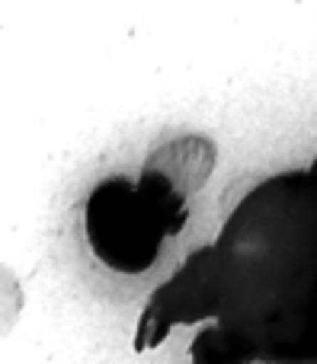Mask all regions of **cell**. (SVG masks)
Segmentation results:
<instances>
[{"mask_svg":"<svg viewBox=\"0 0 317 364\" xmlns=\"http://www.w3.org/2000/svg\"><path fill=\"white\" fill-rule=\"evenodd\" d=\"M218 329L244 361L317 364V173L254 186L212 243Z\"/></svg>","mask_w":317,"mask_h":364,"instance_id":"6da1fadb","label":"cell"},{"mask_svg":"<svg viewBox=\"0 0 317 364\" xmlns=\"http://www.w3.org/2000/svg\"><path fill=\"white\" fill-rule=\"evenodd\" d=\"M87 240L93 256L113 272L138 275L160 256L167 237H177L189 214H177L128 179H103L87 198Z\"/></svg>","mask_w":317,"mask_h":364,"instance_id":"7a4b0ae2","label":"cell"},{"mask_svg":"<svg viewBox=\"0 0 317 364\" xmlns=\"http://www.w3.org/2000/svg\"><path fill=\"white\" fill-rule=\"evenodd\" d=\"M209 316H215V269H212V246H202L180 265V272L170 282L160 284L151 294L138 320L135 348L138 352L154 348L170 333V326L199 323Z\"/></svg>","mask_w":317,"mask_h":364,"instance_id":"3957f363","label":"cell"},{"mask_svg":"<svg viewBox=\"0 0 317 364\" xmlns=\"http://www.w3.org/2000/svg\"><path fill=\"white\" fill-rule=\"evenodd\" d=\"M218 164V147L205 134H180L157 144L141 164L138 188L177 214H189L186 201L209 182Z\"/></svg>","mask_w":317,"mask_h":364,"instance_id":"277c9868","label":"cell"},{"mask_svg":"<svg viewBox=\"0 0 317 364\" xmlns=\"http://www.w3.org/2000/svg\"><path fill=\"white\" fill-rule=\"evenodd\" d=\"M311 170H314V173H317V157H314V164H311Z\"/></svg>","mask_w":317,"mask_h":364,"instance_id":"5b68a950","label":"cell"}]
</instances>
